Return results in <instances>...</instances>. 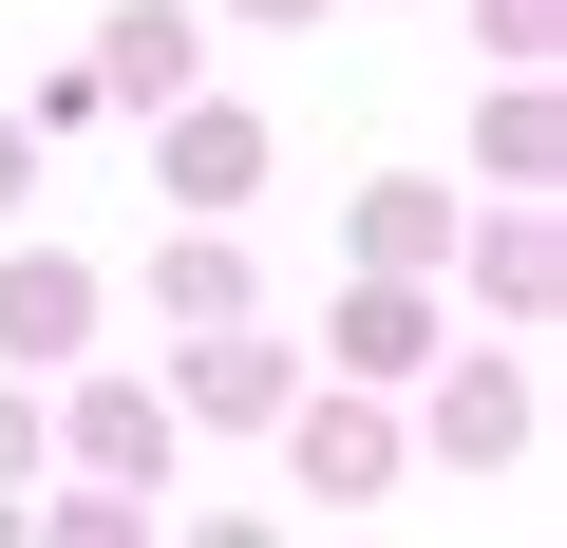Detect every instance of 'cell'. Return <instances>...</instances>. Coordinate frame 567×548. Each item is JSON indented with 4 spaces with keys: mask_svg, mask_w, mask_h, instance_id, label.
<instances>
[{
    "mask_svg": "<svg viewBox=\"0 0 567 548\" xmlns=\"http://www.w3.org/2000/svg\"><path fill=\"white\" fill-rule=\"evenodd\" d=\"M152 303H171V322H208V341H227V303H246V246H227V227H189V246H171V265H152Z\"/></svg>",
    "mask_w": 567,
    "mask_h": 548,
    "instance_id": "cell-8",
    "label": "cell"
},
{
    "mask_svg": "<svg viewBox=\"0 0 567 548\" xmlns=\"http://www.w3.org/2000/svg\"><path fill=\"white\" fill-rule=\"evenodd\" d=\"M189 548H284V529H246V510H208V529H189Z\"/></svg>",
    "mask_w": 567,
    "mask_h": 548,
    "instance_id": "cell-14",
    "label": "cell"
},
{
    "mask_svg": "<svg viewBox=\"0 0 567 548\" xmlns=\"http://www.w3.org/2000/svg\"><path fill=\"white\" fill-rule=\"evenodd\" d=\"M76 454H95V473H152V454H171V416H152L133 379H95V397H76Z\"/></svg>",
    "mask_w": 567,
    "mask_h": 548,
    "instance_id": "cell-9",
    "label": "cell"
},
{
    "mask_svg": "<svg viewBox=\"0 0 567 548\" xmlns=\"http://www.w3.org/2000/svg\"><path fill=\"white\" fill-rule=\"evenodd\" d=\"M435 454H454V473L529 454V379H511V360H454V397H435Z\"/></svg>",
    "mask_w": 567,
    "mask_h": 548,
    "instance_id": "cell-4",
    "label": "cell"
},
{
    "mask_svg": "<svg viewBox=\"0 0 567 548\" xmlns=\"http://www.w3.org/2000/svg\"><path fill=\"white\" fill-rule=\"evenodd\" d=\"M246 20H322V0H246Z\"/></svg>",
    "mask_w": 567,
    "mask_h": 548,
    "instance_id": "cell-15",
    "label": "cell"
},
{
    "mask_svg": "<svg viewBox=\"0 0 567 548\" xmlns=\"http://www.w3.org/2000/svg\"><path fill=\"white\" fill-rule=\"evenodd\" d=\"M284 435H303V492H341V510H360V492L398 473V416H360V397H322V416H284Z\"/></svg>",
    "mask_w": 567,
    "mask_h": 548,
    "instance_id": "cell-5",
    "label": "cell"
},
{
    "mask_svg": "<svg viewBox=\"0 0 567 548\" xmlns=\"http://www.w3.org/2000/svg\"><path fill=\"white\" fill-rule=\"evenodd\" d=\"M189 416L265 435V416H284V341H208V360H189Z\"/></svg>",
    "mask_w": 567,
    "mask_h": 548,
    "instance_id": "cell-7",
    "label": "cell"
},
{
    "mask_svg": "<svg viewBox=\"0 0 567 548\" xmlns=\"http://www.w3.org/2000/svg\"><path fill=\"white\" fill-rule=\"evenodd\" d=\"M39 548H152V510H133V492H58V510H39Z\"/></svg>",
    "mask_w": 567,
    "mask_h": 548,
    "instance_id": "cell-11",
    "label": "cell"
},
{
    "mask_svg": "<svg viewBox=\"0 0 567 548\" xmlns=\"http://www.w3.org/2000/svg\"><path fill=\"white\" fill-rule=\"evenodd\" d=\"M416 341H435V322H416V303H398V285H360V303H341V360H360V379H398V360H416Z\"/></svg>",
    "mask_w": 567,
    "mask_h": 548,
    "instance_id": "cell-10",
    "label": "cell"
},
{
    "mask_svg": "<svg viewBox=\"0 0 567 548\" xmlns=\"http://www.w3.org/2000/svg\"><path fill=\"white\" fill-rule=\"evenodd\" d=\"M76 341H95V265H58V246H0V379H20V360L58 379Z\"/></svg>",
    "mask_w": 567,
    "mask_h": 548,
    "instance_id": "cell-1",
    "label": "cell"
},
{
    "mask_svg": "<svg viewBox=\"0 0 567 548\" xmlns=\"http://www.w3.org/2000/svg\"><path fill=\"white\" fill-rule=\"evenodd\" d=\"M435 246H473L454 189H435V170H379V189H360V265H435Z\"/></svg>",
    "mask_w": 567,
    "mask_h": 548,
    "instance_id": "cell-6",
    "label": "cell"
},
{
    "mask_svg": "<svg viewBox=\"0 0 567 548\" xmlns=\"http://www.w3.org/2000/svg\"><path fill=\"white\" fill-rule=\"evenodd\" d=\"M152 152H171V189H189V208H246V189H265V114H246V95H171V114H152Z\"/></svg>",
    "mask_w": 567,
    "mask_h": 548,
    "instance_id": "cell-2",
    "label": "cell"
},
{
    "mask_svg": "<svg viewBox=\"0 0 567 548\" xmlns=\"http://www.w3.org/2000/svg\"><path fill=\"white\" fill-rule=\"evenodd\" d=\"M189 76H208V20H189V0H133V20L95 39V95H133V114H171Z\"/></svg>",
    "mask_w": 567,
    "mask_h": 548,
    "instance_id": "cell-3",
    "label": "cell"
},
{
    "mask_svg": "<svg viewBox=\"0 0 567 548\" xmlns=\"http://www.w3.org/2000/svg\"><path fill=\"white\" fill-rule=\"evenodd\" d=\"M39 473V397H0V492H20Z\"/></svg>",
    "mask_w": 567,
    "mask_h": 548,
    "instance_id": "cell-12",
    "label": "cell"
},
{
    "mask_svg": "<svg viewBox=\"0 0 567 548\" xmlns=\"http://www.w3.org/2000/svg\"><path fill=\"white\" fill-rule=\"evenodd\" d=\"M20 189H39V133H20V114H0V208H20Z\"/></svg>",
    "mask_w": 567,
    "mask_h": 548,
    "instance_id": "cell-13",
    "label": "cell"
}]
</instances>
